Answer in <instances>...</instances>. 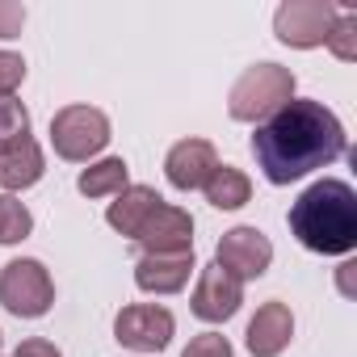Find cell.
<instances>
[{"instance_id":"obj_1","label":"cell","mask_w":357,"mask_h":357,"mask_svg":"<svg viewBox=\"0 0 357 357\" xmlns=\"http://www.w3.org/2000/svg\"><path fill=\"white\" fill-rule=\"evenodd\" d=\"M344 147H349V135H344L340 118L324 101H307V97L286 101L252 135V155L269 185L303 181L315 168L336 164L344 155Z\"/></svg>"},{"instance_id":"obj_2","label":"cell","mask_w":357,"mask_h":357,"mask_svg":"<svg viewBox=\"0 0 357 357\" xmlns=\"http://www.w3.org/2000/svg\"><path fill=\"white\" fill-rule=\"evenodd\" d=\"M290 236L319 257H349L357 248V194L349 181H336V176H324V181L307 185L290 215Z\"/></svg>"},{"instance_id":"obj_3","label":"cell","mask_w":357,"mask_h":357,"mask_svg":"<svg viewBox=\"0 0 357 357\" xmlns=\"http://www.w3.org/2000/svg\"><path fill=\"white\" fill-rule=\"evenodd\" d=\"M286 101H294V72L282 63H252L227 93V114L236 122H265Z\"/></svg>"},{"instance_id":"obj_4","label":"cell","mask_w":357,"mask_h":357,"mask_svg":"<svg viewBox=\"0 0 357 357\" xmlns=\"http://www.w3.org/2000/svg\"><path fill=\"white\" fill-rule=\"evenodd\" d=\"M109 143V118L97 105H63L51 118V147L59 160L89 164Z\"/></svg>"},{"instance_id":"obj_5","label":"cell","mask_w":357,"mask_h":357,"mask_svg":"<svg viewBox=\"0 0 357 357\" xmlns=\"http://www.w3.org/2000/svg\"><path fill=\"white\" fill-rule=\"evenodd\" d=\"M55 303V282L43 261L17 257L0 269V307L17 319H43Z\"/></svg>"},{"instance_id":"obj_6","label":"cell","mask_w":357,"mask_h":357,"mask_svg":"<svg viewBox=\"0 0 357 357\" xmlns=\"http://www.w3.org/2000/svg\"><path fill=\"white\" fill-rule=\"evenodd\" d=\"M340 13L344 9L332 5V0H286L273 13V34H278V43H286L294 51H311V47L328 43Z\"/></svg>"},{"instance_id":"obj_7","label":"cell","mask_w":357,"mask_h":357,"mask_svg":"<svg viewBox=\"0 0 357 357\" xmlns=\"http://www.w3.org/2000/svg\"><path fill=\"white\" fill-rule=\"evenodd\" d=\"M172 332H176V319L160 303H130L114 315L118 344H126L135 353H164L172 344Z\"/></svg>"},{"instance_id":"obj_8","label":"cell","mask_w":357,"mask_h":357,"mask_svg":"<svg viewBox=\"0 0 357 357\" xmlns=\"http://www.w3.org/2000/svg\"><path fill=\"white\" fill-rule=\"evenodd\" d=\"M215 265H219L223 273H231L240 286H244V282H257V278H265V269L273 265V244H269V236L257 231V227H231V231H223V240H219V248H215Z\"/></svg>"},{"instance_id":"obj_9","label":"cell","mask_w":357,"mask_h":357,"mask_svg":"<svg viewBox=\"0 0 357 357\" xmlns=\"http://www.w3.org/2000/svg\"><path fill=\"white\" fill-rule=\"evenodd\" d=\"M135 244L143 248V257H168V252H194V219L190 211L172 206V202H160L147 223L139 227Z\"/></svg>"},{"instance_id":"obj_10","label":"cell","mask_w":357,"mask_h":357,"mask_svg":"<svg viewBox=\"0 0 357 357\" xmlns=\"http://www.w3.org/2000/svg\"><path fill=\"white\" fill-rule=\"evenodd\" d=\"M244 303V286L223 273L215 261L206 269H198V286H194V298H190V311L202 319V324H227Z\"/></svg>"},{"instance_id":"obj_11","label":"cell","mask_w":357,"mask_h":357,"mask_svg":"<svg viewBox=\"0 0 357 357\" xmlns=\"http://www.w3.org/2000/svg\"><path fill=\"white\" fill-rule=\"evenodd\" d=\"M215 168H219V155H215V143H206V139H181L164 155V176H168V185L181 190V194L202 190Z\"/></svg>"},{"instance_id":"obj_12","label":"cell","mask_w":357,"mask_h":357,"mask_svg":"<svg viewBox=\"0 0 357 357\" xmlns=\"http://www.w3.org/2000/svg\"><path fill=\"white\" fill-rule=\"evenodd\" d=\"M294 340V315L282 298H269L257 307V315L248 319V332H244V344L252 357H278L286 353V344Z\"/></svg>"},{"instance_id":"obj_13","label":"cell","mask_w":357,"mask_h":357,"mask_svg":"<svg viewBox=\"0 0 357 357\" xmlns=\"http://www.w3.org/2000/svg\"><path fill=\"white\" fill-rule=\"evenodd\" d=\"M194 252H168V257H139L135 261V286L143 294H176L194 278Z\"/></svg>"},{"instance_id":"obj_14","label":"cell","mask_w":357,"mask_h":357,"mask_svg":"<svg viewBox=\"0 0 357 357\" xmlns=\"http://www.w3.org/2000/svg\"><path fill=\"white\" fill-rule=\"evenodd\" d=\"M43 172H47V160H43V147L30 135L9 143V147H0V190L22 194V190L43 181Z\"/></svg>"},{"instance_id":"obj_15","label":"cell","mask_w":357,"mask_h":357,"mask_svg":"<svg viewBox=\"0 0 357 357\" xmlns=\"http://www.w3.org/2000/svg\"><path fill=\"white\" fill-rule=\"evenodd\" d=\"M164 198L151 190V185H126L114 202H109V211H105V223L118 231V236H126V240H135L139 236V227L147 223V215L160 206Z\"/></svg>"},{"instance_id":"obj_16","label":"cell","mask_w":357,"mask_h":357,"mask_svg":"<svg viewBox=\"0 0 357 357\" xmlns=\"http://www.w3.org/2000/svg\"><path fill=\"white\" fill-rule=\"evenodd\" d=\"M130 185V168L122 155H105L97 164H89L80 176H76V190L84 198H118L122 190Z\"/></svg>"},{"instance_id":"obj_17","label":"cell","mask_w":357,"mask_h":357,"mask_svg":"<svg viewBox=\"0 0 357 357\" xmlns=\"http://www.w3.org/2000/svg\"><path fill=\"white\" fill-rule=\"evenodd\" d=\"M202 190H206V202H211L215 211H240V206H248V198H252V181H248L240 168H231V164H219Z\"/></svg>"},{"instance_id":"obj_18","label":"cell","mask_w":357,"mask_h":357,"mask_svg":"<svg viewBox=\"0 0 357 357\" xmlns=\"http://www.w3.org/2000/svg\"><path fill=\"white\" fill-rule=\"evenodd\" d=\"M34 231V215L13 194H0V244H22Z\"/></svg>"},{"instance_id":"obj_19","label":"cell","mask_w":357,"mask_h":357,"mask_svg":"<svg viewBox=\"0 0 357 357\" xmlns=\"http://www.w3.org/2000/svg\"><path fill=\"white\" fill-rule=\"evenodd\" d=\"M30 135V109L17 97H0V147Z\"/></svg>"},{"instance_id":"obj_20","label":"cell","mask_w":357,"mask_h":357,"mask_svg":"<svg viewBox=\"0 0 357 357\" xmlns=\"http://www.w3.org/2000/svg\"><path fill=\"white\" fill-rule=\"evenodd\" d=\"M340 63H353L357 59V13H340V22L332 26L328 43H324Z\"/></svg>"},{"instance_id":"obj_21","label":"cell","mask_w":357,"mask_h":357,"mask_svg":"<svg viewBox=\"0 0 357 357\" xmlns=\"http://www.w3.org/2000/svg\"><path fill=\"white\" fill-rule=\"evenodd\" d=\"M181 357H231V340L223 332H198Z\"/></svg>"},{"instance_id":"obj_22","label":"cell","mask_w":357,"mask_h":357,"mask_svg":"<svg viewBox=\"0 0 357 357\" xmlns=\"http://www.w3.org/2000/svg\"><path fill=\"white\" fill-rule=\"evenodd\" d=\"M22 80H26V59L13 51H0V97H13Z\"/></svg>"},{"instance_id":"obj_23","label":"cell","mask_w":357,"mask_h":357,"mask_svg":"<svg viewBox=\"0 0 357 357\" xmlns=\"http://www.w3.org/2000/svg\"><path fill=\"white\" fill-rule=\"evenodd\" d=\"M26 26V5L22 0H0V38H17Z\"/></svg>"},{"instance_id":"obj_24","label":"cell","mask_w":357,"mask_h":357,"mask_svg":"<svg viewBox=\"0 0 357 357\" xmlns=\"http://www.w3.org/2000/svg\"><path fill=\"white\" fill-rule=\"evenodd\" d=\"M13 357H63V353H59L55 340H47V336H30V340H22V344L13 349Z\"/></svg>"},{"instance_id":"obj_25","label":"cell","mask_w":357,"mask_h":357,"mask_svg":"<svg viewBox=\"0 0 357 357\" xmlns=\"http://www.w3.org/2000/svg\"><path fill=\"white\" fill-rule=\"evenodd\" d=\"M353 269H357L353 261H344V265H340V290H344V294H353Z\"/></svg>"},{"instance_id":"obj_26","label":"cell","mask_w":357,"mask_h":357,"mask_svg":"<svg viewBox=\"0 0 357 357\" xmlns=\"http://www.w3.org/2000/svg\"><path fill=\"white\" fill-rule=\"evenodd\" d=\"M0 349H5V336H0Z\"/></svg>"}]
</instances>
